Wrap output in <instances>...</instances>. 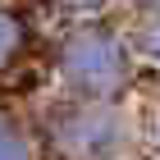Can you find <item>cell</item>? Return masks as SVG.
Listing matches in <instances>:
<instances>
[{"mask_svg":"<svg viewBox=\"0 0 160 160\" xmlns=\"http://www.w3.org/2000/svg\"><path fill=\"white\" fill-rule=\"evenodd\" d=\"M128 78V50L105 28H82L60 46V82L78 101H114Z\"/></svg>","mask_w":160,"mask_h":160,"instance_id":"cell-1","label":"cell"},{"mask_svg":"<svg viewBox=\"0 0 160 160\" xmlns=\"http://www.w3.org/2000/svg\"><path fill=\"white\" fill-rule=\"evenodd\" d=\"M55 137L64 151H78V156H114L123 147V123L110 110V101H82L60 119Z\"/></svg>","mask_w":160,"mask_h":160,"instance_id":"cell-2","label":"cell"},{"mask_svg":"<svg viewBox=\"0 0 160 160\" xmlns=\"http://www.w3.org/2000/svg\"><path fill=\"white\" fill-rule=\"evenodd\" d=\"M32 151V137L9 119V114H0V160H18Z\"/></svg>","mask_w":160,"mask_h":160,"instance_id":"cell-3","label":"cell"},{"mask_svg":"<svg viewBox=\"0 0 160 160\" xmlns=\"http://www.w3.org/2000/svg\"><path fill=\"white\" fill-rule=\"evenodd\" d=\"M137 46H142V55H147L151 64H160V5H151V18L142 23V37H137Z\"/></svg>","mask_w":160,"mask_h":160,"instance_id":"cell-4","label":"cell"},{"mask_svg":"<svg viewBox=\"0 0 160 160\" xmlns=\"http://www.w3.org/2000/svg\"><path fill=\"white\" fill-rule=\"evenodd\" d=\"M18 55V23H14L9 9H0V69Z\"/></svg>","mask_w":160,"mask_h":160,"instance_id":"cell-5","label":"cell"},{"mask_svg":"<svg viewBox=\"0 0 160 160\" xmlns=\"http://www.w3.org/2000/svg\"><path fill=\"white\" fill-rule=\"evenodd\" d=\"M60 5H69V9H96V5H105V0H60Z\"/></svg>","mask_w":160,"mask_h":160,"instance_id":"cell-6","label":"cell"},{"mask_svg":"<svg viewBox=\"0 0 160 160\" xmlns=\"http://www.w3.org/2000/svg\"><path fill=\"white\" fill-rule=\"evenodd\" d=\"M137 5H147V9H151V5H160V0H137Z\"/></svg>","mask_w":160,"mask_h":160,"instance_id":"cell-7","label":"cell"}]
</instances>
